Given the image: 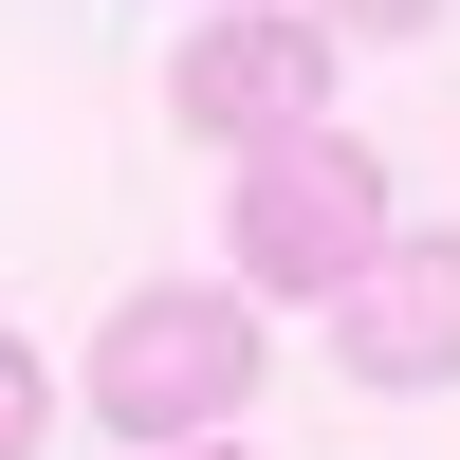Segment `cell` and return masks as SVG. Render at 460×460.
I'll return each instance as SVG.
<instances>
[{"label":"cell","instance_id":"1","mask_svg":"<svg viewBox=\"0 0 460 460\" xmlns=\"http://www.w3.org/2000/svg\"><path fill=\"white\" fill-rule=\"evenodd\" d=\"M74 405H93L111 442H147V460L240 442V405H258V314H240V277H147V295H111Z\"/></svg>","mask_w":460,"mask_h":460},{"label":"cell","instance_id":"2","mask_svg":"<svg viewBox=\"0 0 460 460\" xmlns=\"http://www.w3.org/2000/svg\"><path fill=\"white\" fill-rule=\"evenodd\" d=\"M221 258H240V314H277V295H314V314H332V295L387 258V147H368L350 111H332V129H295V147H258Z\"/></svg>","mask_w":460,"mask_h":460},{"label":"cell","instance_id":"3","mask_svg":"<svg viewBox=\"0 0 460 460\" xmlns=\"http://www.w3.org/2000/svg\"><path fill=\"white\" fill-rule=\"evenodd\" d=\"M166 111H184L203 147H240V166H258V147L332 129V37H314V19H277V0H221V19L166 56Z\"/></svg>","mask_w":460,"mask_h":460},{"label":"cell","instance_id":"4","mask_svg":"<svg viewBox=\"0 0 460 460\" xmlns=\"http://www.w3.org/2000/svg\"><path fill=\"white\" fill-rule=\"evenodd\" d=\"M332 368L350 387H460V221H387V258L332 295Z\"/></svg>","mask_w":460,"mask_h":460},{"label":"cell","instance_id":"5","mask_svg":"<svg viewBox=\"0 0 460 460\" xmlns=\"http://www.w3.org/2000/svg\"><path fill=\"white\" fill-rule=\"evenodd\" d=\"M37 442H56V368L0 332V460H37Z\"/></svg>","mask_w":460,"mask_h":460},{"label":"cell","instance_id":"6","mask_svg":"<svg viewBox=\"0 0 460 460\" xmlns=\"http://www.w3.org/2000/svg\"><path fill=\"white\" fill-rule=\"evenodd\" d=\"M295 19H314V37H424L442 0H295Z\"/></svg>","mask_w":460,"mask_h":460},{"label":"cell","instance_id":"7","mask_svg":"<svg viewBox=\"0 0 460 460\" xmlns=\"http://www.w3.org/2000/svg\"><path fill=\"white\" fill-rule=\"evenodd\" d=\"M184 460H258V442H184Z\"/></svg>","mask_w":460,"mask_h":460},{"label":"cell","instance_id":"8","mask_svg":"<svg viewBox=\"0 0 460 460\" xmlns=\"http://www.w3.org/2000/svg\"><path fill=\"white\" fill-rule=\"evenodd\" d=\"M203 19H221V0H203Z\"/></svg>","mask_w":460,"mask_h":460}]
</instances>
